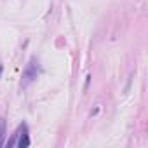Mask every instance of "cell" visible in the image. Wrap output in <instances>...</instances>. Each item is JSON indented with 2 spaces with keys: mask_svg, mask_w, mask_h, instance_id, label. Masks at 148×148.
I'll use <instances>...</instances> for the list:
<instances>
[{
  "mask_svg": "<svg viewBox=\"0 0 148 148\" xmlns=\"http://www.w3.org/2000/svg\"><path fill=\"white\" fill-rule=\"evenodd\" d=\"M9 146H19V148H25V146H30V138H28V127L26 124H21L18 127V131L14 132V139L7 141Z\"/></svg>",
  "mask_w": 148,
  "mask_h": 148,
  "instance_id": "1",
  "label": "cell"
},
{
  "mask_svg": "<svg viewBox=\"0 0 148 148\" xmlns=\"http://www.w3.org/2000/svg\"><path fill=\"white\" fill-rule=\"evenodd\" d=\"M38 73H40V68H38V61L33 58L28 64H26V68H25V73H23V82H21V86L23 87H26V86H30L37 77H38Z\"/></svg>",
  "mask_w": 148,
  "mask_h": 148,
  "instance_id": "2",
  "label": "cell"
},
{
  "mask_svg": "<svg viewBox=\"0 0 148 148\" xmlns=\"http://www.w3.org/2000/svg\"><path fill=\"white\" fill-rule=\"evenodd\" d=\"M4 136H5V122L0 120V146L4 145Z\"/></svg>",
  "mask_w": 148,
  "mask_h": 148,
  "instance_id": "3",
  "label": "cell"
},
{
  "mask_svg": "<svg viewBox=\"0 0 148 148\" xmlns=\"http://www.w3.org/2000/svg\"><path fill=\"white\" fill-rule=\"evenodd\" d=\"M0 75H2V64H0Z\"/></svg>",
  "mask_w": 148,
  "mask_h": 148,
  "instance_id": "4",
  "label": "cell"
}]
</instances>
